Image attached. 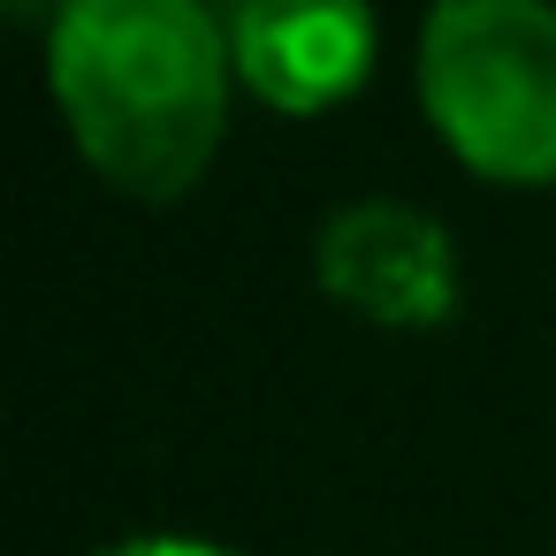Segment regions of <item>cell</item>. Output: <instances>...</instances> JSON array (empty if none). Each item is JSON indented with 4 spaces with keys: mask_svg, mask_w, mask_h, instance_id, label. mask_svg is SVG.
<instances>
[{
    "mask_svg": "<svg viewBox=\"0 0 556 556\" xmlns=\"http://www.w3.org/2000/svg\"><path fill=\"white\" fill-rule=\"evenodd\" d=\"M9 9H16V16H39V9H54V16H62L70 0H9Z\"/></svg>",
    "mask_w": 556,
    "mask_h": 556,
    "instance_id": "6",
    "label": "cell"
},
{
    "mask_svg": "<svg viewBox=\"0 0 556 556\" xmlns=\"http://www.w3.org/2000/svg\"><path fill=\"white\" fill-rule=\"evenodd\" d=\"M320 290L381 328H442L457 313V252L412 206H343L320 229Z\"/></svg>",
    "mask_w": 556,
    "mask_h": 556,
    "instance_id": "3",
    "label": "cell"
},
{
    "mask_svg": "<svg viewBox=\"0 0 556 556\" xmlns=\"http://www.w3.org/2000/svg\"><path fill=\"white\" fill-rule=\"evenodd\" d=\"M229 62L267 108L320 115L366 85L374 16H366V0H237Z\"/></svg>",
    "mask_w": 556,
    "mask_h": 556,
    "instance_id": "4",
    "label": "cell"
},
{
    "mask_svg": "<svg viewBox=\"0 0 556 556\" xmlns=\"http://www.w3.org/2000/svg\"><path fill=\"white\" fill-rule=\"evenodd\" d=\"M100 556H222L206 541H176V533H146V541H123V548H100Z\"/></svg>",
    "mask_w": 556,
    "mask_h": 556,
    "instance_id": "5",
    "label": "cell"
},
{
    "mask_svg": "<svg viewBox=\"0 0 556 556\" xmlns=\"http://www.w3.org/2000/svg\"><path fill=\"white\" fill-rule=\"evenodd\" d=\"M419 100L480 176L556 184V9L434 0L419 31Z\"/></svg>",
    "mask_w": 556,
    "mask_h": 556,
    "instance_id": "2",
    "label": "cell"
},
{
    "mask_svg": "<svg viewBox=\"0 0 556 556\" xmlns=\"http://www.w3.org/2000/svg\"><path fill=\"white\" fill-rule=\"evenodd\" d=\"M229 31L199 0H70L47 85L85 161L130 199H184L229 123Z\"/></svg>",
    "mask_w": 556,
    "mask_h": 556,
    "instance_id": "1",
    "label": "cell"
}]
</instances>
